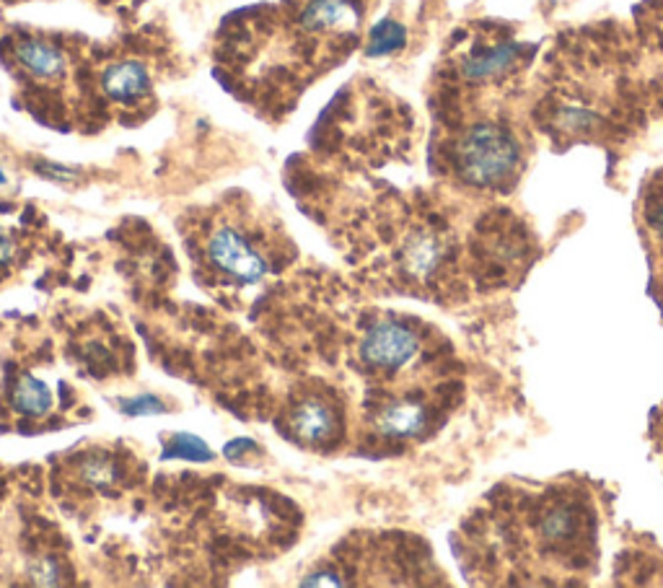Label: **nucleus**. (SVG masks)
<instances>
[{
    "instance_id": "obj_1",
    "label": "nucleus",
    "mask_w": 663,
    "mask_h": 588,
    "mask_svg": "<svg viewBox=\"0 0 663 588\" xmlns=\"http://www.w3.org/2000/svg\"><path fill=\"white\" fill-rule=\"evenodd\" d=\"M540 84L532 117L557 146L625 138L641 119L649 89L641 55L612 23L557 42Z\"/></svg>"
},
{
    "instance_id": "obj_2",
    "label": "nucleus",
    "mask_w": 663,
    "mask_h": 588,
    "mask_svg": "<svg viewBox=\"0 0 663 588\" xmlns=\"http://www.w3.org/2000/svg\"><path fill=\"white\" fill-rule=\"evenodd\" d=\"M487 576L503 584L581 581L596 562V513L578 488L501 498L487 511Z\"/></svg>"
},
{
    "instance_id": "obj_3",
    "label": "nucleus",
    "mask_w": 663,
    "mask_h": 588,
    "mask_svg": "<svg viewBox=\"0 0 663 588\" xmlns=\"http://www.w3.org/2000/svg\"><path fill=\"white\" fill-rule=\"evenodd\" d=\"M532 135L518 117L516 97L454 99V122L441 143L446 169L462 187L503 195L526 169Z\"/></svg>"
},
{
    "instance_id": "obj_4",
    "label": "nucleus",
    "mask_w": 663,
    "mask_h": 588,
    "mask_svg": "<svg viewBox=\"0 0 663 588\" xmlns=\"http://www.w3.org/2000/svg\"><path fill=\"white\" fill-rule=\"evenodd\" d=\"M423 351L420 337L402 322H378L366 332L360 343L363 363L376 371H397L415 361Z\"/></svg>"
},
{
    "instance_id": "obj_5",
    "label": "nucleus",
    "mask_w": 663,
    "mask_h": 588,
    "mask_svg": "<svg viewBox=\"0 0 663 588\" xmlns=\"http://www.w3.org/2000/svg\"><path fill=\"white\" fill-rule=\"evenodd\" d=\"M210 265H216L220 273L231 275L234 281L257 283L267 275V259L231 226H216L205 244Z\"/></svg>"
},
{
    "instance_id": "obj_6",
    "label": "nucleus",
    "mask_w": 663,
    "mask_h": 588,
    "mask_svg": "<svg viewBox=\"0 0 663 588\" xmlns=\"http://www.w3.org/2000/svg\"><path fill=\"white\" fill-rule=\"evenodd\" d=\"M635 27L641 39L643 70H651L649 89L663 97V0H645L635 8Z\"/></svg>"
},
{
    "instance_id": "obj_7",
    "label": "nucleus",
    "mask_w": 663,
    "mask_h": 588,
    "mask_svg": "<svg viewBox=\"0 0 663 588\" xmlns=\"http://www.w3.org/2000/svg\"><path fill=\"white\" fill-rule=\"evenodd\" d=\"M376 428L378 433L389 435V439H413V435H420L428 428V410L413 400L389 402L386 408L378 410Z\"/></svg>"
},
{
    "instance_id": "obj_8",
    "label": "nucleus",
    "mask_w": 663,
    "mask_h": 588,
    "mask_svg": "<svg viewBox=\"0 0 663 588\" xmlns=\"http://www.w3.org/2000/svg\"><path fill=\"white\" fill-rule=\"evenodd\" d=\"M101 89L115 101H136L146 97L148 89H151V76H148L144 62H115V66H109L105 76H101Z\"/></svg>"
},
{
    "instance_id": "obj_9",
    "label": "nucleus",
    "mask_w": 663,
    "mask_h": 588,
    "mask_svg": "<svg viewBox=\"0 0 663 588\" xmlns=\"http://www.w3.org/2000/svg\"><path fill=\"white\" fill-rule=\"evenodd\" d=\"M16 60L37 81H52L66 74V55L44 39H21L16 45Z\"/></svg>"
},
{
    "instance_id": "obj_10",
    "label": "nucleus",
    "mask_w": 663,
    "mask_h": 588,
    "mask_svg": "<svg viewBox=\"0 0 663 588\" xmlns=\"http://www.w3.org/2000/svg\"><path fill=\"white\" fill-rule=\"evenodd\" d=\"M290 428L298 439L306 443H325L335 435L337 420L325 402L306 400L298 404V410L290 415Z\"/></svg>"
},
{
    "instance_id": "obj_11",
    "label": "nucleus",
    "mask_w": 663,
    "mask_h": 588,
    "mask_svg": "<svg viewBox=\"0 0 663 588\" xmlns=\"http://www.w3.org/2000/svg\"><path fill=\"white\" fill-rule=\"evenodd\" d=\"M446 259L444 238L431 232H417L407 238L405 244V267L409 275L428 277L441 267Z\"/></svg>"
},
{
    "instance_id": "obj_12",
    "label": "nucleus",
    "mask_w": 663,
    "mask_h": 588,
    "mask_svg": "<svg viewBox=\"0 0 663 588\" xmlns=\"http://www.w3.org/2000/svg\"><path fill=\"white\" fill-rule=\"evenodd\" d=\"M13 408L21 412V415H31V418H42L52 410V389L44 384L42 379L37 376H21L13 386Z\"/></svg>"
},
{
    "instance_id": "obj_13",
    "label": "nucleus",
    "mask_w": 663,
    "mask_h": 588,
    "mask_svg": "<svg viewBox=\"0 0 663 588\" xmlns=\"http://www.w3.org/2000/svg\"><path fill=\"white\" fill-rule=\"evenodd\" d=\"M161 459H187V462H212L216 451H212L202 439L192 433H177L164 447Z\"/></svg>"
},
{
    "instance_id": "obj_14",
    "label": "nucleus",
    "mask_w": 663,
    "mask_h": 588,
    "mask_svg": "<svg viewBox=\"0 0 663 588\" xmlns=\"http://www.w3.org/2000/svg\"><path fill=\"white\" fill-rule=\"evenodd\" d=\"M405 45V29L394 21H384L370 31V42H368V55L370 58H378V55H389L394 50Z\"/></svg>"
},
{
    "instance_id": "obj_15",
    "label": "nucleus",
    "mask_w": 663,
    "mask_h": 588,
    "mask_svg": "<svg viewBox=\"0 0 663 588\" xmlns=\"http://www.w3.org/2000/svg\"><path fill=\"white\" fill-rule=\"evenodd\" d=\"M120 408L125 415H136V418L161 415V412H166V404L154 394H140L136 400H122Z\"/></svg>"
},
{
    "instance_id": "obj_16",
    "label": "nucleus",
    "mask_w": 663,
    "mask_h": 588,
    "mask_svg": "<svg viewBox=\"0 0 663 588\" xmlns=\"http://www.w3.org/2000/svg\"><path fill=\"white\" fill-rule=\"evenodd\" d=\"M31 581L37 586H58L60 584V568L52 558H39L31 562Z\"/></svg>"
},
{
    "instance_id": "obj_17",
    "label": "nucleus",
    "mask_w": 663,
    "mask_h": 588,
    "mask_svg": "<svg viewBox=\"0 0 663 588\" xmlns=\"http://www.w3.org/2000/svg\"><path fill=\"white\" fill-rule=\"evenodd\" d=\"M247 449H257V443H255V441H249V439L231 441V443H226V447H224V457H226V459H231V462H236V459L247 454Z\"/></svg>"
},
{
    "instance_id": "obj_18",
    "label": "nucleus",
    "mask_w": 663,
    "mask_h": 588,
    "mask_svg": "<svg viewBox=\"0 0 663 588\" xmlns=\"http://www.w3.org/2000/svg\"><path fill=\"white\" fill-rule=\"evenodd\" d=\"M301 586H343V581L332 578V574H311L309 578H304Z\"/></svg>"
},
{
    "instance_id": "obj_19",
    "label": "nucleus",
    "mask_w": 663,
    "mask_h": 588,
    "mask_svg": "<svg viewBox=\"0 0 663 588\" xmlns=\"http://www.w3.org/2000/svg\"><path fill=\"white\" fill-rule=\"evenodd\" d=\"M0 185H6V174L3 171H0Z\"/></svg>"
}]
</instances>
